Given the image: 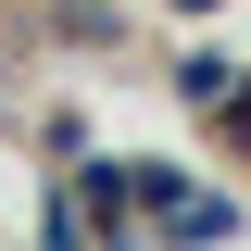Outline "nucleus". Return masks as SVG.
<instances>
[{
	"mask_svg": "<svg viewBox=\"0 0 251 251\" xmlns=\"http://www.w3.org/2000/svg\"><path fill=\"white\" fill-rule=\"evenodd\" d=\"M138 214H151V239H176V251H214V239H239V201H226V188H201V176H176V163H151Z\"/></svg>",
	"mask_w": 251,
	"mask_h": 251,
	"instance_id": "nucleus-1",
	"label": "nucleus"
},
{
	"mask_svg": "<svg viewBox=\"0 0 251 251\" xmlns=\"http://www.w3.org/2000/svg\"><path fill=\"white\" fill-rule=\"evenodd\" d=\"M138 188H151V163H75V188H63V201H75V214L100 226V239H151V214H138Z\"/></svg>",
	"mask_w": 251,
	"mask_h": 251,
	"instance_id": "nucleus-2",
	"label": "nucleus"
},
{
	"mask_svg": "<svg viewBox=\"0 0 251 251\" xmlns=\"http://www.w3.org/2000/svg\"><path fill=\"white\" fill-rule=\"evenodd\" d=\"M176 13H201V0H176Z\"/></svg>",
	"mask_w": 251,
	"mask_h": 251,
	"instance_id": "nucleus-3",
	"label": "nucleus"
}]
</instances>
